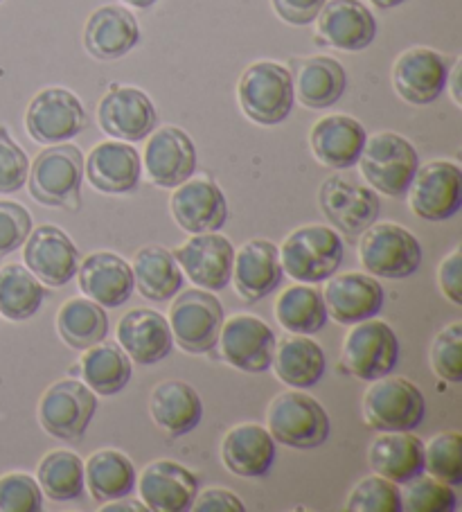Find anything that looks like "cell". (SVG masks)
<instances>
[{"instance_id": "cell-1", "label": "cell", "mask_w": 462, "mask_h": 512, "mask_svg": "<svg viewBox=\"0 0 462 512\" xmlns=\"http://www.w3.org/2000/svg\"><path fill=\"white\" fill-rule=\"evenodd\" d=\"M30 194L41 206L66 208L77 213L82 208L84 156L70 143L48 145L34 158L28 172Z\"/></svg>"}, {"instance_id": "cell-2", "label": "cell", "mask_w": 462, "mask_h": 512, "mask_svg": "<svg viewBox=\"0 0 462 512\" xmlns=\"http://www.w3.org/2000/svg\"><path fill=\"white\" fill-rule=\"evenodd\" d=\"M237 100L255 125H280L289 118L296 102L291 70L275 61H255L239 77Z\"/></svg>"}, {"instance_id": "cell-3", "label": "cell", "mask_w": 462, "mask_h": 512, "mask_svg": "<svg viewBox=\"0 0 462 512\" xmlns=\"http://www.w3.org/2000/svg\"><path fill=\"white\" fill-rule=\"evenodd\" d=\"M332 422L325 406L312 395L296 391L273 397L266 411V431L275 443L291 449H318L330 438Z\"/></svg>"}, {"instance_id": "cell-4", "label": "cell", "mask_w": 462, "mask_h": 512, "mask_svg": "<svg viewBox=\"0 0 462 512\" xmlns=\"http://www.w3.org/2000/svg\"><path fill=\"white\" fill-rule=\"evenodd\" d=\"M343 240L332 226L296 228L280 249L282 271L293 280L314 285L332 278L343 262Z\"/></svg>"}, {"instance_id": "cell-5", "label": "cell", "mask_w": 462, "mask_h": 512, "mask_svg": "<svg viewBox=\"0 0 462 512\" xmlns=\"http://www.w3.org/2000/svg\"><path fill=\"white\" fill-rule=\"evenodd\" d=\"M359 165L372 190L390 199H402L420 167V156L411 140L393 131H381L366 140Z\"/></svg>"}, {"instance_id": "cell-6", "label": "cell", "mask_w": 462, "mask_h": 512, "mask_svg": "<svg viewBox=\"0 0 462 512\" xmlns=\"http://www.w3.org/2000/svg\"><path fill=\"white\" fill-rule=\"evenodd\" d=\"M359 260L370 276L404 280L420 269L422 246L399 224H372L359 235Z\"/></svg>"}, {"instance_id": "cell-7", "label": "cell", "mask_w": 462, "mask_h": 512, "mask_svg": "<svg viewBox=\"0 0 462 512\" xmlns=\"http://www.w3.org/2000/svg\"><path fill=\"white\" fill-rule=\"evenodd\" d=\"M363 395V420L375 431H413L426 416V397L404 377H381Z\"/></svg>"}, {"instance_id": "cell-8", "label": "cell", "mask_w": 462, "mask_h": 512, "mask_svg": "<svg viewBox=\"0 0 462 512\" xmlns=\"http://www.w3.org/2000/svg\"><path fill=\"white\" fill-rule=\"evenodd\" d=\"M170 330L176 346L190 355H203L217 346L221 325H224V307L208 289L179 291L170 307Z\"/></svg>"}, {"instance_id": "cell-9", "label": "cell", "mask_w": 462, "mask_h": 512, "mask_svg": "<svg viewBox=\"0 0 462 512\" xmlns=\"http://www.w3.org/2000/svg\"><path fill=\"white\" fill-rule=\"evenodd\" d=\"M399 359L395 330L384 321L354 323L341 350V370L361 382H375L390 375Z\"/></svg>"}, {"instance_id": "cell-10", "label": "cell", "mask_w": 462, "mask_h": 512, "mask_svg": "<svg viewBox=\"0 0 462 512\" xmlns=\"http://www.w3.org/2000/svg\"><path fill=\"white\" fill-rule=\"evenodd\" d=\"M318 206L336 233H343L350 242L379 219L381 201L375 190L348 176H330L318 192Z\"/></svg>"}, {"instance_id": "cell-11", "label": "cell", "mask_w": 462, "mask_h": 512, "mask_svg": "<svg viewBox=\"0 0 462 512\" xmlns=\"http://www.w3.org/2000/svg\"><path fill=\"white\" fill-rule=\"evenodd\" d=\"M88 125L84 104L68 88L50 86L32 97L25 111V129L39 145L68 143Z\"/></svg>"}, {"instance_id": "cell-12", "label": "cell", "mask_w": 462, "mask_h": 512, "mask_svg": "<svg viewBox=\"0 0 462 512\" xmlns=\"http://www.w3.org/2000/svg\"><path fill=\"white\" fill-rule=\"evenodd\" d=\"M97 411V395L79 379H59L39 402V422L52 438L77 440Z\"/></svg>"}, {"instance_id": "cell-13", "label": "cell", "mask_w": 462, "mask_h": 512, "mask_svg": "<svg viewBox=\"0 0 462 512\" xmlns=\"http://www.w3.org/2000/svg\"><path fill=\"white\" fill-rule=\"evenodd\" d=\"M462 172L451 161H431L417 172L408 188V203L415 217L424 222H444L458 213L462 206Z\"/></svg>"}, {"instance_id": "cell-14", "label": "cell", "mask_w": 462, "mask_h": 512, "mask_svg": "<svg viewBox=\"0 0 462 512\" xmlns=\"http://www.w3.org/2000/svg\"><path fill=\"white\" fill-rule=\"evenodd\" d=\"M97 120L104 134L113 140L138 143L156 129L158 111L140 88L111 84L97 107Z\"/></svg>"}, {"instance_id": "cell-15", "label": "cell", "mask_w": 462, "mask_h": 512, "mask_svg": "<svg viewBox=\"0 0 462 512\" xmlns=\"http://www.w3.org/2000/svg\"><path fill=\"white\" fill-rule=\"evenodd\" d=\"M224 359L248 375H260L271 368L275 352V332L251 314H235L221 325L219 341Z\"/></svg>"}, {"instance_id": "cell-16", "label": "cell", "mask_w": 462, "mask_h": 512, "mask_svg": "<svg viewBox=\"0 0 462 512\" xmlns=\"http://www.w3.org/2000/svg\"><path fill=\"white\" fill-rule=\"evenodd\" d=\"M393 86L408 104H433L449 86V61L431 48L406 50L395 61Z\"/></svg>"}, {"instance_id": "cell-17", "label": "cell", "mask_w": 462, "mask_h": 512, "mask_svg": "<svg viewBox=\"0 0 462 512\" xmlns=\"http://www.w3.org/2000/svg\"><path fill=\"white\" fill-rule=\"evenodd\" d=\"M142 163L158 188H179L197 170V147L179 127H161L149 134Z\"/></svg>"}, {"instance_id": "cell-18", "label": "cell", "mask_w": 462, "mask_h": 512, "mask_svg": "<svg viewBox=\"0 0 462 512\" xmlns=\"http://www.w3.org/2000/svg\"><path fill=\"white\" fill-rule=\"evenodd\" d=\"M23 260L43 285L64 287L77 276L79 249L59 226L43 224L25 240Z\"/></svg>"}, {"instance_id": "cell-19", "label": "cell", "mask_w": 462, "mask_h": 512, "mask_svg": "<svg viewBox=\"0 0 462 512\" xmlns=\"http://www.w3.org/2000/svg\"><path fill=\"white\" fill-rule=\"evenodd\" d=\"M174 260L188 273V278L208 291H221L228 287L233 276L235 246L221 233H199L174 249Z\"/></svg>"}, {"instance_id": "cell-20", "label": "cell", "mask_w": 462, "mask_h": 512, "mask_svg": "<svg viewBox=\"0 0 462 512\" xmlns=\"http://www.w3.org/2000/svg\"><path fill=\"white\" fill-rule=\"evenodd\" d=\"M174 222L185 233H215L228 222V201L219 185L208 176L188 179L174 188L170 199Z\"/></svg>"}, {"instance_id": "cell-21", "label": "cell", "mask_w": 462, "mask_h": 512, "mask_svg": "<svg viewBox=\"0 0 462 512\" xmlns=\"http://www.w3.org/2000/svg\"><path fill=\"white\" fill-rule=\"evenodd\" d=\"M136 483L140 501L151 512H185L199 494L197 474L176 461L149 463Z\"/></svg>"}, {"instance_id": "cell-22", "label": "cell", "mask_w": 462, "mask_h": 512, "mask_svg": "<svg viewBox=\"0 0 462 512\" xmlns=\"http://www.w3.org/2000/svg\"><path fill=\"white\" fill-rule=\"evenodd\" d=\"M323 300L327 314L336 323L354 325L366 319H375L384 307V287L370 273H341L327 278Z\"/></svg>"}, {"instance_id": "cell-23", "label": "cell", "mask_w": 462, "mask_h": 512, "mask_svg": "<svg viewBox=\"0 0 462 512\" xmlns=\"http://www.w3.org/2000/svg\"><path fill=\"white\" fill-rule=\"evenodd\" d=\"M316 19L318 37L336 50H366L377 37L375 16L361 0H327Z\"/></svg>"}, {"instance_id": "cell-24", "label": "cell", "mask_w": 462, "mask_h": 512, "mask_svg": "<svg viewBox=\"0 0 462 512\" xmlns=\"http://www.w3.org/2000/svg\"><path fill=\"white\" fill-rule=\"evenodd\" d=\"M142 156L124 140H106L95 145L86 158V179L104 194H129L138 190Z\"/></svg>"}, {"instance_id": "cell-25", "label": "cell", "mask_w": 462, "mask_h": 512, "mask_svg": "<svg viewBox=\"0 0 462 512\" xmlns=\"http://www.w3.org/2000/svg\"><path fill=\"white\" fill-rule=\"evenodd\" d=\"M77 278L84 296L104 310L124 305L136 289L131 264L111 251H97L84 258L77 267Z\"/></svg>"}, {"instance_id": "cell-26", "label": "cell", "mask_w": 462, "mask_h": 512, "mask_svg": "<svg viewBox=\"0 0 462 512\" xmlns=\"http://www.w3.org/2000/svg\"><path fill=\"white\" fill-rule=\"evenodd\" d=\"M282 278L280 249L273 242L251 240L235 253L230 282L248 303H257V300L271 296L282 285Z\"/></svg>"}, {"instance_id": "cell-27", "label": "cell", "mask_w": 462, "mask_h": 512, "mask_svg": "<svg viewBox=\"0 0 462 512\" xmlns=\"http://www.w3.org/2000/svg\"><path fill=\"white\" fill-rule=\"evenodd\" d=\"M366 140V127L345 113L321 118L309 134V145H312L318 163L332 167V170H350L357 165Z\"/></svg>"}, {"instance_id": "cell-28", "label": "cell", "mask_w": 462, "mask_h": 512, "mask_svg": "<svg viewBox=\"0 0 462 512\" xmlns=\"http://www.w3.org/2000/svg\"><path fill=\"white\" fill-rule=\"evenodd\" d=\"M118 346L140 366L158 364L172 355L170 323L154 310H131L120 319Z\"/></svg>"}, {"instance_id": "cell-29", "label": "cell", "mask_w": 462, "mask_h": 512, "mask_svg": "<svg viewBox=\"0 0 462 512\" xmlns=\"http://www.w3.org/2000/svg\"><path fill=\"white\" fill-rule=\"evenodd\" d=\"M140 43V25L120 5H104L91 14L84 28V48L100 61H115Z\"/></svg>"}, {"instance_id": "cell-30", "label": "cell", "mask_w": 462, "mask_h": 512, "mask_svg": "<svg viewBox=\"0 0 462 512\" xmlns=\"http://www.w3.org/2000/svg\"><path fill=\"white\" fill-rule=\"evenodd\" d=\"M151 420L170 438H181L199 427L203 402L188 382L167 379L158 384L149 397Z\"/></svg>"}, {"instance_id": "cell-31", "label": "cell", "mask_w": 462, "mask_h": 512, "mask_svg": "<svg viewBox=\"0 0 462 512\" xmlns=\"http://www.w3.org/2000/svg\"><path fill=\"white\" fill-rule=\"evenodd\" d=\"M221 461L242 479H260L275 461V440L262 425H237L224 436Z\"/></svg>"}, {"instance_id": "cell-32", "label": "cell", "mask_w": 462, "mask_h": 512, "mask_svg": "<svg viewBox=\"0 0 462 512\" xmlns=\"http://www.w3.org/2000/svg\"><path fill=\"white\" fill-rule=\"evenodd\" d=\"M368 463L375 474L404 485L424 472V443L411 431H384L372 440Z\"/></svg>"}, {"instance_id": "cell-33", "label": "cell", "mask_w": 462, "mask_h": 512, "mask_svg": "<svg viewBox=\"0 0 462 512\" xmlns=\"http://www.w3.org/2000/svg\"><path fill=\"white\" fill-rule=\"evenodd\" d=\"M280 382L291 388H312L321 382L327 368L323 348L309 334H293V337L275 343L273 361Z\"/></svg>"}, {"instance_id": "cell-34", "label": "cell", "mask_w": 462, "mask_h": 512, "mask_svg": "<svg viewBox=\"0 0 462 512\" xmlns=\"http://www.w3.org/2000/svg\"><path fill=\"white\" fill-rule=\"evenodd\" d=\"M348 75L332 57L302 59L293 77V93L307 109H330L341 100Z\"/></svg>"}, {"instance_id": "cell-35", "label": "cell", "mask_w": 462, "mask_h": 512, "mask_svg": "<svg viewBox=\"0 0 462 512\" xmlns=\"http://www.w3.org/2000/svg\"><path fill=\"white\" fill-rule=\"evenodd\" d=\"M133 285L147 300L167 303L183 289V271L172 251L163 246H145L131 262Z\"/></svg>"}, {"instance_id": "cell-36", "label": "cell", "mask_w": 462, "mask_h": 512, "mask_svg": "<svg viewBox=\"0 0 462 512\" xmlns=\"http://www.w3.org/2000/svg\"><path fill=\"white\" fill-rule=\"evenodd\" d=\"M136 467L131 458L115 449H100L88 456L84 465V483L91 497L100 503L120 501L136 488Z\"/></svg>"}, {"instance_id": "cell-37", "label": "cell", "mask_w": 462, "mask_h": 512, "mask_svg": "<svg viewBox=\"0 0 462 512\" xmlns=\"http://www.w3.org/2000/svg\"><path fill=\"white\" fill-rule=\"evenodd\" d=\"M133 375L131 359L127 357L118 343L100 341L95 346L84 350L82 357V377L84 384L95 395L111 397L118 395L129 384Z\"/></svg>"}, {"instance_id": "cell-38", "label": "cell", "mask_w": 462, "mask_h": 512, "mask_svg": "<svg viewBox=\"0 0 462 512\" xmlns=\"http://www.w3.org/2000/svg\"><path fill=\"white\" fill-rule=\"evenodd\" d=\"M59 337L75 350H86L106 339L109 316L91 298H70L57 314Z\"/></svg>"}, {"instance_id": "cell-39", "label": "cell", "mask_w": 462, "mask_h": 512, "mask_svg": "<svg viewBox=\"0 0 462 512\" xmlns=\"http://www.w3.org/2000/svg\"><path fill=\"white\" fill-rule=\"evenodd\" d=\"M275 319L291 334H316L325 328L330 314L316 287L293 285L284 289L275 303Z\"/></svg>"}, {"instance_id": "cell-40", "label": "cell", "mask_w": 462, "mask_h": 512, "mask_svg": "<svg viewBox=\"0 0 462 512\" xmlns=\"http://www.w3.org/2000/svg\"><path fill=\"white\" fill-rule=\"evenodd\" d=\"M46 300V287L23 267V264H7L0 269V314L10 321H28L39 312Z\"/></svg>"}, {"instance_id": "cell-41", "label": "cell", "mask_w": 462, "mask_h": 512, "mask_svg": "<svg viewBox=\"0 0 462 512\" xmlns=\"http://www.w3.org/2000/svg\"><path fill=\"white\" fill-rule=\"evenodd\" d=\"M37 481L41 485L43 497L50 501L64 503L77 501L84 497V463L75 452L68 449H57L48 456L41 458Z\"/></svg>"}, {"instance_id": "cell-42", "label": "cell", "mask_w": 462, "mask_h": 512, "mask_svg": "<svg viewBox=\"0 0 462 512\" xmlns=\"http://www.w3.org/2000/svg\"><path fill=\"white\" fill-rule=\"evenodd\" d=\"M424 472L451 488L462 483V436L458 431H444L424 445Z\"/></svg>"}, {"instance_id": "cell-43", "label": "cell", "mask_w": 462, "mask_h": 512, "mask_svg": "<svg viewBox=\"0 0 462 512\" xmlns=\"http://www.w3.org/2000/svg\"><path fill=\"white\" fill-rule=\"evenodd\" d=\"M402 492V510L406 512H453L458 508L456 490L433 476H415Z\"/></svg>"}, {"instance_id": "cell-44", "label": "cell", "mask_w": 462, "mask_h": 512, "mask_svg": "<svg viewBox=\"0 0 462 512\" xmlns=\"http://www.w3.org/2000/svg\"><path fill=\"white\" fill-rule=\"evenodd\" d=\"M345 508L350 512H402V490L384 476H368L350 492Z\"/></svg>"}, {"instance_id": "cell-45", "label": "cell", "mask_w": 462, "mask_h": 512, "mask_svg": "<svg viewBox=\"0 0 462 512\" xmlns=\"http://www.w3.org/2000/svg\"><path fill=\"white\" fill-rule=\"evenodd\" d=\"M431 366L435 375L449 384L462 382V323L447 325L431 346Z\"/></svg>"}, {"instance_id": "cell-46", "label": "cell", "mask_w": 462, "mask_h": 512, "mask_svg": "<svg viewBox=\"0 0 462 512\" xmlns=\"http://www.w3.org/2000/svg\"><path fill=\"white\" fill-rule=\"evenodd\" d=\"M39 510H43V492L37 479L23 472L0 476V512Z\"/></svg>"}, {"instance_id": "cell-47", "label": "cell", "mask_w": 462, "mask_h": 512, "mask_svg": "<svg viewBox=\"0 0 462 512\" xmlns=\"http://www.w3.org/2000/svg\"><path fill=\"white\" fill-rule=\"evenodd\" d=\"M30 158L10 136L7 127L0 125V194L19 192L28 183Z\"/></svg>"}, {"instance_id": "cell-48", "label": "cell", "mask_w": 462, "mask_h": 512, "mask_svg": "<svg viewBox=\"0 0 462 512\" xmlns=\"http://www.w3.org/2000/svg\"><path fill=\"white\" fill-rule=\"evenodd\" d=\"M32 233V217L21 203L0 201V258L21 249Z\"/></svg>"}, {"instance_id": "cell-49", "label": "cell", "mask_w": 462, "mask_h": 512, "mask_svg": "<svg viewBox=\"0 0 462 512\" xmlns=\"http://www.w3.org/2000/svg\"><path fill=\"white\" fill-rule=\"evenodd\" d=\"M275 14L289 25H309L316 21L327 0H271Z\"/></svg>"}, {"instance_id": "cell-50", "label": "cell", "mask_w": 462, "mask_h": 512, "mask_svg": "<svg viewBox=\"0 0 462 512\" xmlns=\"http://www.w3.org/2000/svg\"><path fill=\"white\" fill-rule=\"evenodd\" d=\"M440 289L453 305H462V251L453 249L447 258L442 260L440 271Z\"/></svg>"}, {"instance_id": "cell-51", "label": "cell", "mask_w": 462, "mask_h": 512, "mask_svg": "<svg viewBox=\"0 0 462 512\" xmlns=\"http://www.w3.org/2000/svg\"><path fill=\"white\" fill-rule=\"evenodd\" d=\"M194 512H244L246 506L235 492L210 488L194 497L192 508Z\"/></svg>"}, {"instance_id": "cell-52", "label": "cell", "mask_w": 462, "mask_h": 512, "mask_svg": "<svg viewBox=\"0 0 462 512\" xmlns=\"http://www.w3.org/2000/svg\"><path fill=\"white\" fill-rule=\"evenodd\" d=\"M102 510H106V512H118V510H133V512H138V510H147V508H145V503H138V501H133V503L109 501V503H104Z\"/></svg>"}, {"instance_id": "cell-53", "label": "cell", "mask_w": 462, "mask_h": 512, "mask_svg": "<svg viewBox=\"0 0 462 512\" xmlns=\"http://www.w3.org/2000/svg\"><path fill=\"white\" fill-rule=\"evenodd\" d=\"M460 66H462V61L458 59L456 61V68H453V79H451V95H453V102L456 104H460V84H458V77H460Z\"/></svg>"}, {"instance_id": "cell-54", "label": "cell", "mask_w": 462, "mask_h": 512, "mask_svg": "<svg viewBox=\"0 0 462 512\" xmlns=\"http://www.w3.org/2000/svg\"><path fill=\"white\" fill-rule=\"evenodd\" d=\"M122 3L129 7H136V10H149V7H154L158 0H122Z\"/></svg>"}, {"instance_id": "cell-55", "label": "cell", "mask_w": 462, "mask_h": 512, "mask_svg": "<svg viewBox=\"0 0 462 512\" xmlns=\"http://www.w3.org/2000/svg\"><path fill=\"white\" fill-rule=\"evenodd\" d=\"M370 3L379 7V10H393V7L406 3V0H370Z\"/></svg>"}, {"instance_id": "cell-56", "label": "cell", "mask_w": 462, "mask_h": 512, "mask_svg": "<svg viewBox=\"0 0 462 512\" xmlns=\"http://www.w3.org/2000/svg\"><path fill=\"white\" fill-rule=\"evenodd\" d=\"M0 3H3V0H0Z\"/></svg>"}]
</instances>
